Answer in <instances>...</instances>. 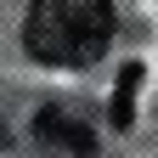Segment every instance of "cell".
I'll return each mask as SVG.
<instances>
[{"instance_id": "6da1fadb", "label": "cell", "mask_w": 158, "mask_h": 158, "mask_svg": "<svg viewBox=\"0 0 158 158\" xmlns=\"http://www.w3.org/2000/svg\"><path fill=\"white\" fill-rule=\"evenodd\" d=\"M113 40V0H34L23 17V51L51 68H90Z\"/></svg>"}, {"instance_id": "3957f363", "label": "cell", "mask_w": 158, "mask_h": 158, "mask_svg": "<svg viewBox=\"0 0 158 158\" xmlns=\"http://www.w3.org/2000/svg\"><path fill=\"white\" fill-rule=\"evenodd\" d=\"M135 90H141V68L130 62L124 73H118V85H113V124H118V130L135 118Z\"/></svg>"}, {"instance_id": "7a4b0ae2", "label": "cell", "mask_w": 158, "mask_h": 158, "mask_svg": "<svg viewBox=\"0 0 158 158\" xmlns=\"http://www.w3.org/2000/svg\"><path fill=\"white\" fill-rule=\"evenodd\" d=\"M34 135H40L45 147L73 152V158H90V152H96V130L85 124V118H73L68 107H40V113H34Z\"/></svg>"}]
</instances>
